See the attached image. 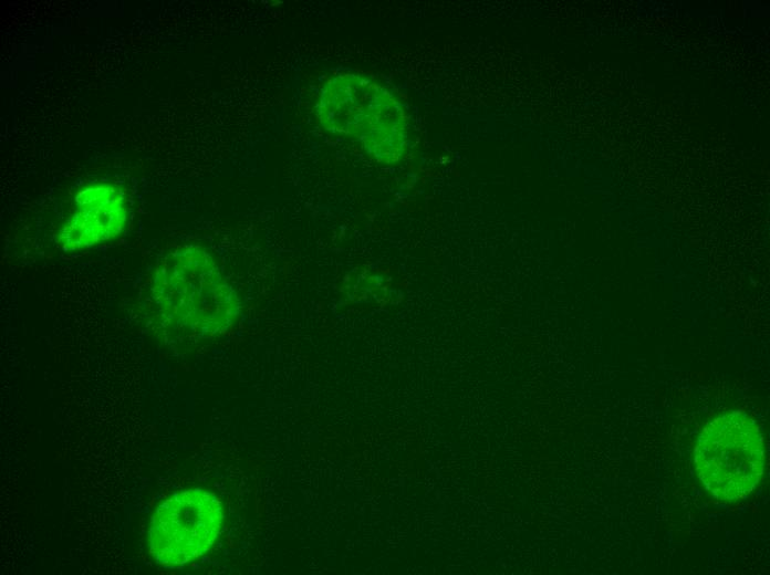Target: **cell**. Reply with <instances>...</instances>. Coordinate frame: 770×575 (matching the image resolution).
<instances>
[{"label":"cell","mask_w":770,"mask_h":575,"mask_svg":"<svg viewBox=\"0 0 770 575\" xmlns=\"http://www.w3.org/2000/svg\"><path fill=\"white\" fill-rule=\"evenodd\" d=\"M223 508L200 488L177 492L160 503L148 527V547L158 565L179 567L206 554L223 526Z\"/></svg>","instance_id":"277c9868"},{"label":"cell","mask_w":770,"mask_h":575,"mask_svg":"<svg viewBox=\"0 0 770 575\" xmlns=\"http://www.w3.org/2000/svg\"><path fill=\"white\" fill-rule=\"evenodd\" d=\"M694 461L700 482L714 498L727 502L745 499L763 475L759 427L740 411L714 418L697 438Z\"/></svg>","instance_id":"3957f363"},{"label":"cell","mask_w":770,"mask_h":575,"mask_svg":"<svg viewBox=\"0 0 770 575\" xmlns=\"http://www.w3.org/2000/svg\"><path fill=\"white\" fill-rule=\"evenodd\" d=\"M318 116L323 127L356 140L378 161H397L405 151V113L387 90L367 76L331 79L320 93Z\"/></svg>","instance_id":"7a4b0ae2"},{"label":"cell","mask_w":770,"mask_h":575,"mask_svg":"<svg viewBox=\"0 0 770 575\" xmlns=\"http://www.w3.org/2000/svg\"><path fill=\"white\" fill-rule=\"evenodd\" d=\"M149 296L160 323L188 337L223 333L239 312L236 292L215 259L196 245L180 247L162 257Z\"/></svg>","instance_id":"6da1fadb"},{"label":"cell","mask_w":770,"mask_h":575,"mask_svg":"<svg viewBox=\"0 0 770 575\" xmlns=\"http://www.w3.org/2000/svg\"><path fill=\"white\" fill-rule=\"evenodd\" d=\"M127 200L113 182L89 185L77 191L58 242L64 251L86 250L117 238L127 223Z\"/></svg>","instance_id":"5b68a950"}]
</instances>
